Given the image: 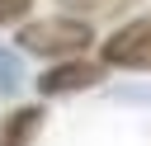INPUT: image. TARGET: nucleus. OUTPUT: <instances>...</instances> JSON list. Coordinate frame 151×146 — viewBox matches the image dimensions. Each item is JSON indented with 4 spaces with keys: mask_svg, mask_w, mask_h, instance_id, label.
Wrapping results in <instances>:
<instances>
[{
    "mask_svg": "<svg viewBox=\"0 0 151 146\" xmlns=\"http://www.w3.org/2000/svg\"><path fill=\"white\" fill-rule=\"evenodd\" d=\"M19 52L28 57H47V61H61V57H85L94 47V24L80 19V14H47V19H24L19 33H14Z\"/></svg>",
    "mask_w": 151,
    "mask_h": 146,
    "instance_id": "f257e3e1",
    "label": "nucleus"
},
{
    "mask_svg": "<svg viewBox=\"0 0 151 146\" xmlns=\"http://www.w3.org/2000/svg\"><path fill=\"white\" fill-rule=\"evenodd\" d=\"M99 61L109 71H151V14L118 24L99 42Z\"/></svg>",
    "mask_w": 151,
    "mask_h": 146,
    "instance_id": "f03ea898",
    "label": "nucleus"
},
{
    "mask_svg": "<svg viewBox=\"0 0 151 146\" xmlns=\"http://www.w3.org/2000/svg\"><path fill=\"white\" fill-rule=\"evenodd\" d=\"M104 61L99 57H61V61H52L33 85H38V94L42 99H66V94H85V89H94L99 80H104Z\"/></svg>",
    "mask_w": 151,
    "mask_h": 146,
    "instance_id": "7ed1b4c3",
    "label": "nucleus"
},
{
    "mask_svg": "<svg viewBox=\"0 0 151 146\" xmlns=\"http://www.w3.org/2000/svg\"><path fill=\"white\" fill-rule=\"evenodd\" d=\"M42 104H24V108H9L0 113V146H33L38 132H42Z\"/></svg>",
    "mask_w": 151,
    "mask_h": 146,
    "instance_id": "20e7f679",
    "label": "nucleus"
},
{
    "mask_svg": "<svg viewBox=\"0 0 151 146\" xmlns=\"http://www.w3.org/2000/svg\"><path fill=\"white\" fill-rule=\"evenodd\" d=\"M137 5H142V0H61L66 14H80V19H90V24H99V19H127Z\"/></svg>",
    "mask_w": 151,
    "mask_h": 146,
    "instance_id": "39448f33",
    "label": "nucleus"
},
{
    "mask_svg": "<svg viewBox=\"0 0 151 146\" xmlns=\"http://www.w3.org/2000/svg\"><path fill=\"white\" fill-rule=\"evenodd\" d=\"M28 9H33V0H0V28H19L28 19Z\"/></svg>",
    "mask_w": 151,
    "mask_h": 146,
    "instance_id": "423d86ee",
    "label": "nucleus"
}]
</instances>
